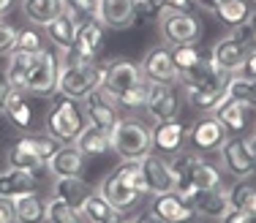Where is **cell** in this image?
<instances>
[{"label": "cell", "instance_id": "ffe728a7", "mask_svg": "<svg viewBox=\"0 0 256 223\" xmlns=\"http://www.w3.org/2000/svg\"><path fill=\"white\" fill-rule=\"evenodd\" d=\"M84 161L88 158L79 153L74 144H60V147L54 150V155L50 158L46 169H50L52 177H82Z\"/></svg>", "mask_w": 256, "mask_h": 223}, {"label": "cell", "instance_id": "7bdbcfd3", "mask_svg": "<svg viewBox=\"0 0 256 223\" xmlns=\"http://www.w3.org/2000/svg\"><path fill=\"white\" fill-rule=\"evenodd\" d=\"M0 223H16L14 202H11V199H3V196H0Z\"/></svg>", "mask_w": 256, "mask_h": 223}, {"label": "cell", "instance_id": "ee69618b", "mask_svg": "<svg viewBox=\"0 0 256 223\" xmlns=\"http://www.w3.org/2000/svg\"><path fill=\"white\" fill-rule=\"evenodd\" d=\"M221 223H256V218H251L248 213H242V210H234L232 207L226 213V218H224Z\"/></svg>", "mask_w": 256, "mask_h": 223}, {"label": "cell", "instance_id": "4dcf8cb0", "mask_svg": "<svg viewBox=\"0 0 256 223\" xmlns=\"http://www.w3.org/2000/svg\"><path fill=\"white\" fill-rule=\"evenodd\" d=\"M212 14L229 27H242L251 16V5H248V0H221Z\"/></svg>", "mask_w": 256, "mask_h": 223}, {"label": "cell", "instance_id": "ac0fdd59", "mask_svg": "<svg viewBox=\"0 0 256 223\" xmlns=\"http://www.w3.org/2000/svg\"><path fill=\"white\" fill-rule=\"evenodd\" d=\"M191 207L196 210L199 218L221 223L224 218H226V213L232 210V204H229V191H224V188L196 191V194H194V199H191Z\"/></svg>", "mask_w": 256, "mask_h": 223}, {"label": "cell", "instance_id": "2e32d148", "mask_svg": "<svg viewBox=\"0 0 256 223\" xmlns=\"http://www.w3.org/2000/svg\"><path fill=\"white\" fill-rule=\"evenodd\" d=\"M188 125L180 120H166V123H156L150 128V139H153V150L158 155H178L186 147Z\"/></svg>", "mask_w": 256, "mask_h": 223}, {"label": "cell", "instance_id": "e575fe53", "mask_svg": "<svg viewBox=\"0 0 256 223\" xmlns=\"http://www.w3.org/2000/svg\"><path fill=\"white\" fill-rule=\"evenodd\" d=\"M226 95L240 104H246L248 109H256V79H248V76H229L226 82Z\"/></svg>", "mask_w": 256, "mask_h": 223}, {"label": "cell", "instance_id": "1f68e13d", "mask_svg": "<svg viewBox=\"0 0 256 223\" xmlns=\"http://www.w3.org/2000/svg\"><path fill=\"white\" fill-rule=\"evenodd\" d=\"M46 223H88L82 210L63 199H46Z\"/></svg>", "mask_w": 256, "mask_h": 223}, {"label": "cell", "instance_id": "d6a6232c", "mask_svg": "<svg viewBox=\"0 0 256 223\" xmlns=\"http://www.w3.org/2000/svg\"><path fill=\"white\" fill-rule=\"evenodd\" d=\"M229 204L234 210H242L251 218H256V185L246 183V180H237L229 188Z\"/></svg>", "mask_w": 256, "mask_h": 223}, {"label": "cell", "instance_id": "60d3db41", "mask_svg": "<svg viewBox=\"0 0 256 223\" xmlns=\"http://www.w3.org/2000/svg\"><path fill=\"white\" fill-rule=\"evenodd\" d=\"M16 33H20V27L0 19V57H8L16 49Z\"/></svg>", "mask_w": 256, "mask_h": 223}, {"label": "cell", "instance_id": "4316f807", "mask_svg": "<svg viewBox=\"0 0 256 223\" xmlns=\"http://www.w3.org/2000/svg\"><path fill=\"white\" fill-rule=\"evenodd\" d=\"M76 25H79V19H76V16H71L68 11H63L60 16H54V19L50 22V25H44V30H46V38H50V41H52L54 46H58L60 52H68V49H74Z\"/></svg>", "mask_w": 256, "mask_h": 223}, {"label": "cell", "instance_id": "f1b7e54d", "mask_svg": "<svg viewBox=\"0 0 256 223\" xmlns=\"http://www.w3.org/2000/svg\"><path fill=\"white\" fill-rule=\"evenodd\" d=\"M88 194H90V185L82 177H54L52 183V196L63 199V202L74 204V207H79Z\"/></svg>", "mask_w": 256, "mask_h": 223}, {"label": "cell", "instance_id": "277c9868", "mask_svg": "<svg viewBox=\"0 0 256 223\" xmlns=\"http://www.w3.org/2000/svg\"><path fill=\"white\" fill-rule=\"evenodd\" d=\"M112 150L123 161H139L153 150L150 128L136 117H120L112 128Z\"/></svg>", "mask_w": 256, "mask_h": 223}, {"label": "cell", "instance_id": "ba28073f", "mask_svg": "<svg viewBox=\"0 0 256 223\" xmlns=\"http://www.w3.org/2000/svg\"><path fill=\"white\" fill-rule=\"evenodd\" d=\"M218 155H221V169H226L234 180H248L256 172V155L242 136H226Z\"/></svg>", "mask_w": 256, "mask_h": 223}, {"label": "cell", "instance_id": "7402d4cb", "mask_svg": "<svg viewBox=\"0 0 256 223\" xmlns=\"http://www.w3.org/2000/svg\"><path fill=\"white\" fill-rule=\"evenodd\" d=\"M210 114L224 125V131H226L229 136H240L248 125V106L240 104V101H234V98H229V95Z\"/></svg>", "mask_w": 256, "mask_h": 223}, {"label": "cell", "instance_id": "4fadbf2b", "mask_svg": "<svg viewBox=\"0 0 256 223\" xmlns=\"http://www.w3.org/2000/svg\"><path fill=\"white\" fill-rule=\"evenodd\" d=\"M139 169H142V177H144V185H148V194L156 196V194H169L174 191V174H172V166L164 155H158L150 150L148 155L139 158Z\"/></svg>", "mask_w": 256, "mask_h": 223}, {"label": "cell", "instance_id": "6da1fadb", "mask_svg": "<svg viewBox=\"0 0 256 223\" xmlns=\"http://www.w3.org/2000/svg\"><path fill=\"white\" fill-rule=\"evenodd\" d=\"M8 57H14L22 68L28 71V87L25 93L41 95V98H52L58 93V71H60V57L50 49L38 52H20L14 49Z\"/></svg>", "mask_w": 256, "mask_h": 223}, {"label": "cell", "instance_id": "f35d334b", "mask_svg": "<svg viewBox=\"0 0 256 223\" xmlns=\"http://www.w3.org/2000/svg\"><path fill=\"white\" fill-rule=\"evenodd\" d=\"M6 164L14 166V169H30V172H41V169H46L33 153H28L25 147H20V144H11L8 147V153H6Z\"/></svg>", "mask_w": 256, "mask_h": 223}, {"label": "cell", "instance_id": "83f0119b", "mask_svg": "<svg viewBox=\"0 0 256 223\" xmlns=\"http://www.w3.org/2000/svg\"><path fill=\"white\" fill-rule=\"evenodd\" d=\"M16 223H46V199L36 191L14 199Z\"/></svg>", "mask_w": 256, "mask_h": 223}, {"label": "cell", "instance_id": "9a60e30c", "mask_svg": "<svg viewBox=\"0 0 256 223\" xmlns=\"http://www.w3.org/2000/svg\"><path fill=\"white\" fill-rule=\"evenodd\" d=\"M150 213L156 215L161 223H194L199 218L196 210L188 202H182L178 194H156L150 199Z\"/></svg>", "mask_w": 256, "mask_h": 223}, {"label": "cell", "instance_id": "b9f144b4", "mask_svg": "<svg viewBox=\"0 0 256 223\" xmlns=\"http://www.w3.org/2000/svg\"><path fill=\"white\" fill-rule=\"evenodd\" d=\"M63 3H66V11L79 19V16H90V14H93L96 0H63Z\"/></svg>", "mask_w": 256, "mask_h": 223}, {"label": "cell", "instance_id": "603a6c76", "mask_svg": "<svg viewBox=\"0 0 256 223\" xmlns=\"http://www.w3.org/2000/svg\"><path fill=\"white\" fill-rule=\"evenodd\" d=\"M101 49H104V27L93 19V16L79 19L76 38H74V52H79V55H84V57H98Z\"/></svg>", "mask_w": 256, "mask_h": 223}, {"label": "cell", "instance_id": "d6986e66", "mask_svg": "<svg viewBox=\"0 0 256 223\" xmlns=\"http://www.w3.org/2000/svg\"><path fill=\"white\" fill-rule=\"evenodd\" d=\"M226 82L229 79L210 82V84H188V87H182V93H186L188 104H191L194 109L210 114L224 98H226Z\"/></svg>", "mask_w": 256, "mask_h": 223}, {"label": "cell", "instance_id": "9c48e42d", "mask_svg": "<svg viewBox=\"0 0 256 223\" xmlns=\"http://www.w3.org/2000/svg\"><path fill=\"white\" fill-rule=\"evenodd\" d=\"M136 11H139V0H96L90 16L104 30H126L136 25Z\"/></svg>", "mask_w": 256, "mask_h": 223}, {"label": "cell", "instance_id": "7dc6e473", "mask_svg": "<svg viewBox=\"0 0 256 223\" xmlns=\"http://www.w3.org/2000/svg\"><path fill=\"white\" fill-rule=\"evenodd\" d=\"M8 93H11V84L6 82V76H0V112H3V106H6V98H8Z\"/></svg>", "mask_w": 256, "mask_h": 223}, {"label": "cell", "instance_id": "3957f363", "mask_svg": "<svg viewBox=\"0 0 256 223\" xmlns=\"http://www.w3.org/2000/svg\"><path fill=\"white\" fill-rule=\"evenodd\" d=\"M44 125H46V134L58 144H74L79 131L84 128V114L76 106V101L54 93L50 98V109H46Z\"/></svg>", "mask_w": 256, "mask_h": 223}, {"label": "cell", "instance_id": "f907efd6", "mask_svg": "<svg viewBox=\"0 0 256 223\" xmlns=\"http://www.w3.org/2000/svg\"><path fill=\"white\" fill-rule=\"evenodd\" d=\"M246 27L251 30V33H256V8L251 11V16H248V22H246Z\"/></svg>", "mask_w": 256, "mask_h": 223}, {"label": "cell", "instance_id": "d590c367", "mask_svg": "<svg viewBox=\"0 0 256 223\" xmlns=\"http://www.w3.org/2000/svg\"><path fill=\"white\" fill-rule=\"evenodd\" d=\"M148 93H150V82H142L136 87H128L126 93H120L114 101H118V106L123 112H139L148 104Z\"/></svg>", "mask_w": 256, "mask_h": 223}, {"label": "cell", "instance_id": "44dd1931", "mask_svg": "<svg viewBox=\"0 0 256 223\" xmlns=\"http://www.w3.org/2000/svg\"><path fill=\"white\" fill-rule=\"evenodd\" d=\"M36 185H38V174L30 172V169L8 166L6 172H0V196L3 199L14 202L16 196H25L30 191H36Z\"/></svg>", "mask_w": 256, "mask_h": 223}, {"label": "cell", "instance_id": "30bf717a", "mask_svg": "<svg viewBox=\"0 0 256 223\" xmlns=\"http://www.w3.org/2000/svg\"><path fill=\"white\" fill-rule=\"evenodd\" d=\"M144 114L150 123H166V120L180 117V90L178 84H153L150 82L148 104H144Z\"/></svg>", "mask_w": 256, "mask_h": 223}, {"label": "cell", "instance_id": "52a82bcc", "mask_svg": "<svg viewBox=\"0 0 256 223\" xmlns=\"http://www.w3.org/2000/svg\"><path fill=\"white\" fill-rule=\"evenodd\" d=\"M226 131H224V125L218 123L212 114H202V117H196L191 125H188V136H186V144L188 150H194V153H218L221 150V144L226 142Z\"/></svg>", "mask_w": 256, "mask_h": 223}, {"label": "cell", "instance_id": "7c38bea8", "mask_svg": "<svg viewBox=\"0 0 256 223\" xmlns=\"http://www.w3.org/2000/svg\"><path fill=\"white\" fill-rule=\"evenodd\" d=\"M144 79L153 84H180V74L172 63V52L166 44H158L153 49H148V55L139 63Z\"/></svg>", "mask_w": 256, "mask_h": 223}, {"label": "cell", "instance_id": "c3c4849f", "mask_svg": "<svg viewBox=\"0 0 256 223\" xmlns=\"http://www.w3.org/2000/svg\"><path fill=\"white\" fill-rule=\"evenodd\" d=\"M131 223H161V221H158L156 215H153V213H150V210H148V213H142V215H139V218H131Z\"/></svg>", "mask_w": 256, "mask_h": 223}, {"label": "cell", "instance_id": "cb8c5ba5", "mask_svg": "<svg viewBox=\"0 0 256 223\" xmlns=\"http://www.w3.org/2000/svg\"><path fill=\"white\" fill-rule=\"evenodd\" d=\"M74 147L84 155V158H93V155H106L109 150H112V134H109V131H104V128H98V125H93V123H84V128L79 131Z\"/></svg>", "mask_w": 256, "mask_h": 223}, {"label": "cell", "instance_id": "681fc988", "mask_svg": "<svg viewBox=\"0 0 256 223\" xmlns=\"http://www.w3.org/2000/svg\"><path fill=\"white\" fill-rule=\"evenodd\" d=\"M14 3H16V0H0V19H3L11 8H14Z\"/></svg>", "mask_w": 256, "mask_h": 223}, {"label": "cell", "instance_id": "836d02e7", "mask_svg": "<svg viewBox=\"0 0 256 223\" xmlns=\"http://www.w3.org/2000/svg\"><path fill=\"white\" fill-rule=\"evenodd\" d=\"M16 144H20V147H25L28 153H33L44 166L50 164V158L54 155V150L60 147V144L54 142L50 134H30V136H22V139L16 142Z\"/></svg>", "mask_w": 256, "mask_h": 223}, {"label": "cell", "instance_id": "484cf974", "mask_svg": "<svg viewBox=\"0 0 256 223\" xmlns=\"http://www.w3.org/2000/svg\"><path fill=\"white\" fill-rule=\"evenodd\" d=\"M20 8L30 25L44 27V25H50L54 16L63 14L66 3L63 0H20Z\"/></svg>", "mask_w": 256, "mask_h": 223}, {"label": "cell", "instance_id": "8992f818", "mask_svg": "<svg viewBox=\"0 0 256 223\" xmlns=\"http://www.w3.org/2000/svg\"><path fill=\"white\" fill-rule=\"evenodd\" d=\"M251 52H254L251 35L229 33V35H224V38L216 41V46H212V52H210V63L216 65L221 74L234 76V74H240V68L246 65V60Z\"/></svg>", "mask_w": 256, "mask_h": 223}, {"label": "cell", "instance_id": "5bb4252c", "mask_svg": "<svg viewBox=\"0 0 256 223\" xmlns=\"http://www.w3.org/2000/svg\"><path fill=\"white\" fill-rule=\"evenodd\" d=\"M84 114H88V123H93V125H98V128L112 134V128L120 120V106H118L112 93L98 87L84 98Z\"/></svg>", "mask_w": 256, "mask_h": 223}, {"label": "cell", "instance_id": "d4e9b609", "mask_svg": "<svg viewBox=\"0 0 256 223\" xmlns=\"http://www.w3.org/2000/svg\"><path fill=\"white\" fill-rule=\"evenodd\" d=\"M79 210H82V215L88 223H120L123 221V213L114 210L98 191H90V194L84 196V202L79 204Z\"/></svg>", "mask_w": 256, "mask_h": 223}, {"label": "cell", "instance_id": "ab89813d", "mask_svg": "<svg viewBox=\"0 0 256 223\" xmlns=\"http://www.w3.org/2000/svg\"><path fill=\"white\" fill-rule=\"evenodd\" d=\"M16 49H20V52H38V49H44V35L38 33V27H36V25L20 27V33H16Z\"/></svg>", "mask_w": 256, "mask_h": 223}, {"label": "cell", "instance_id": "f5cc1de1", "mask_svg": "<svg viewBox=\"0 0 256 223\" xmlns=\"http://www.w3.org/2000/svg\"><path fill=\"white\" fill-rule=\"evenodd\" d=\"M120 223H131V218H128V221H126V218H123V221H120Z\"/></svg>", "mask_w": 256, "mask_h": 223}, {"label": "cell", "instance_id": "5b68a950", "mask_svg": "<svg viewBox=\"0 0 256 223\" xmlns=\"http://www.w3.org/2000/svg\"><path fill=\"white\" fill-rule=\"evenodd\" d=\"M158 33H161L166 46L178 44H196L202 38V22L191 11H178V8H161L158 14Z\"/></svg>", "mask_w": 256, "mask_h": 223}, {"label": "cell", "instance_id": "bcb514c9", "mask_svg": "<svg viewBox=\"0 0 256 223\" xmlns=\"http://www.w3.org/2000/svg\"><path fill=\"white\" fill-rule=\"evenodd\" d=\"M161 8H178V11H188L194 5V0H158Z\"/></svg>", "mask_w": 256, "mask_h": 223}, {"label": "cell", "instance_id": "74e56055", "mask_svg": "<svg viewBox=\"0 0 256 223\" xmlns=\"http://www.w3.org/2000/svg\"><path fill=\"white\" fill-rule=\"evenodd\" d=\"M123 183H128L134 191H139L142 196H150L148 194V185H144V177H142V169H139V161H123L118 169H112Z\"/></svg>", "mask_w": 256, "mask_h": 223}, {"label": "cell", "instance_id": "db71d44e", "mask_svg": "<svg viewBox=\"0 0 256 223\" xmlns=\"http://www.w3.org/2000/svg\"><path fill=\"white\" fill-rule=\"evenodd\" d=\"M248 3H256V0H248Z\"/></svg>", "mask_w": 256, "mask_h": 223}, {"label": "cell", "instance_id": "7a4b0ae2", "mask_svg": "<svg viewBox=\"0 0 256 223\" xmlns=\"http://www.w3.org/2000/svg\"><path fill=\"white\" fill-rule=\"evenodd\" d=\"M104 84V63H74V60L60 57L58 71V93L71 101H84L93 90Z\"/></svg>", "mask_w": 256, "mask_h": 223}, {"label": "cell", "instance_id": "e0dca14e", "mask_svg": "<svg viewBox=\"0 0 256 223\" xmlns=\"http://www.w3.org/2000/svg\"><path fill=\"white\" fill-rule=\"evenodd\" d=\"M98 194L106 199V202L112 204L114 210H120V213H128V210H134V207H136V204L144 199L142 194H139V191H134L128 183H123V180H120L114 172H109L106 177L101 180Z\"/></svg>", "mask_w": 256, "mask_h": 223}, {"label": "cell", "instance_id": "816d5d0a", "mask_svg": "<svg viewBox=\"0 0 256 223\" xmlns=\"http://www.w3.org/2000/svg\"><path fill=\"white\" fill-rule=\"evenodd\" d=\"M248 147H251V153L256 155V134H251V136H248Z\"/></svg>", "mask_w": 256, "mask_h": 223}, {"label": "cell", "instance_id": "8d00e7d4", "mask_svg": "<svg viewBox=\"0 0 256 223\" xmlns=\"http://www.w3.org/2000/svg\"><path fill=\"white\" fill-rule=\"evenodd\" d=\"M169 52H172V63H174V68H178V74L194 68V65L204 57L196 44H178V46H169Z\"/></svg>", "mask_w": 256, "mask_h": 223}, {"label": "cell", "instance_id": "8fae6325", "mask_svg": "<svg viewBox=\"0 0 256 223\" xmlns=\"http://www.w3.org/2000/svg\"><path fill=\"white\" fill-rule=\"evenodd\" d=\"M148 82L139 68V63L134 60H126V57H114V60H106L104 63V84L101 87L106 93H112L118 98L120 93H126L128 87H136V84Z\"/></svg>", "mask_w": 256, "mask_h": 223}, {"label": "cell", "instance_id": "f546056e", "mask_svg": "<svg viewBox=\"0 0 256 223\" xmlns=\"http://www.w3.org/2000/svg\"><path fill=\"white\" fill-rule=\"evenodd\" d=\"M25 95L28 93L11 87L8 98H6V106H3V112L8 114V120L16 125V128H30V123H33V109H30Z\"/></svg>", "mask_w": 256, "mask_h": 223}, {"label": "cell", "instance_id": "f6af8a7d", "mask_svg": "<svg viewBox=\"0 0 256 223\" xmlns=\"http://www.w3.org/2000/svg\"><path fill=\"white\" fill-rule=\"evenodd\" d=\"M240 76H248V79H256V46H254V52H251V55H248L246 65L240 68Z\"/></svg>", "mask_w": 256, "mask_h": 223}]
</instances>
